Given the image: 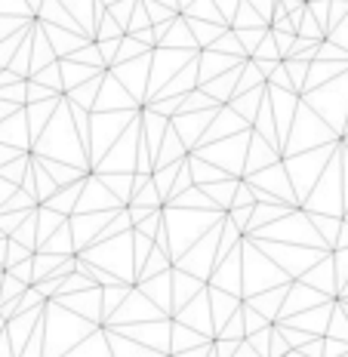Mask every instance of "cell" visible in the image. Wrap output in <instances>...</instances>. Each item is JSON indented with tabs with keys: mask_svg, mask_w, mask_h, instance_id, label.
I'll return each instance as SVG.
<instances>
[{
	"mask_svg": "<svg viewBox=\"0 0 348 357\" xmlns=\"http://www.w3.org/2000/svg\"><path fill=\"white\" fill-rule=\"evenodd\" d=\"M158 222H161V216L154 213L148 222H142V225H139V234H142V237H154V231H158Z\"/></svg>",
	"mask_w": 348,
	"mask_h": 357,
	"instance_id": "obj_1",
	"label": "cell"
}]
</instances>
